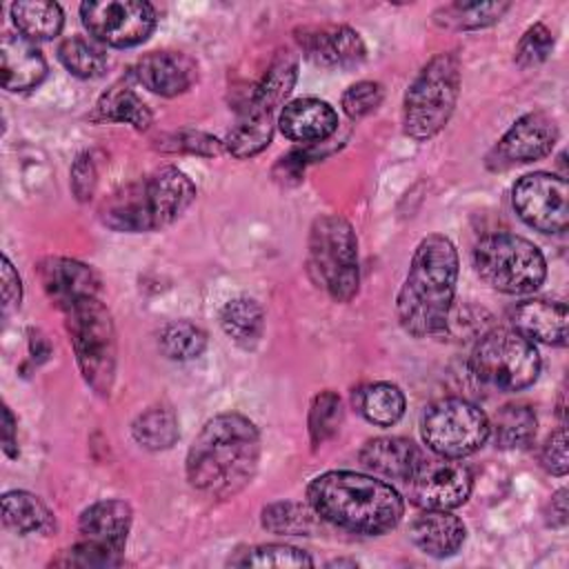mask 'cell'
Returning a JSON list of instances; mask_svg holds the SVG:
<instances>
[{
	"mask_svg": "<svg viewBox=\"0 0 569 569\" xmlns=\"http://www.w3.org/2000/svg\"><path fill=\"white\" fill-rule=\"evenodd\" d=\"M11 16L18 27V31L38 42V40H51L60 33L64 16L58 2H42V0H29V2H13Z\"/></svg>",
	"mask_w": 569,
	"mask_h": 569,
	"instance_id": "cell-31",
	"label": "cell"
},
{
	"mask_svg": "<svg viewBox=\"0 0 569 569\" xmlns=\"http://www.w3.org/2000/svg\"><path fill=\"white\" fill-rule=\"evenodd\" d=\"M513 209L536 231L562 233L569 224V184L556 173H527L513 187Z\"/></svg>",
	"mask_w": 569,
	"mask_h": 569,
	"instance_id": "cell-13",
	"label": "cell"
},
{
	"mask_svg": "<svg viewBox=\"0 0 569 569\" xmlns=\"http://www.w3.org/2000/svg\"><path fill=\"white\" fill-rule=\"evenodd\" d=\"M229 562L236 567H311L313 558L298 547L269 542L238 551Z\"/></svg>",
	"mask_w": 569,
	"mask_h": 569,
	"instance_id": "cell-37",
	"label": "cell"
},
{
	"mask_svg": "<svg viewBox=\"0 0 569 569\" xmlns=\"http://www.w3.org/2000/svg\"><path fill=\"white\" fill-rule=\"evenodd\" d=\"M536 413L527 405H505L493 425L489 422V436L493 433V442L498 449H520L527 447L536 438Z\"/></svg>",
	"mask_w": 569,
	"mask_h": 569,
	"instance_id": "cell-32",
	"label": "cell"
},
{
	"mask_svg": "<svg viewBox=\"0 0 569 569\" xmlns=\"http://www.w3.org/2000/svg\"><path fill=\"white\" fill-rule=\"evenodd\" d=\"M136 442L149 451H164L180 438L178 416L171 407L156 405L144 409L131 425Z\"/></svg>",
	"mask_w": 569,
	"mask_h": 569,
	"instance_id": "cell-30",
	"label": "cell"
},
{
	"mask_svg": "<svg viewBox=\"0 0 569 569\" xmlns=\"http://www.w3.org/2000/svg\"><path fill=\"white\" fill-rule=\"evenodd\" d=\"M38 278L47 298L60 311L82 298L100 296V276L89 264L73 258H42L38 262Z\"/></svg>",
	"mask_w": 569,
	"mask_h": 569,
	"instance_id": "cell-15",
	"label": "cell"
},
{
	"mask_svg": "<svg viewBox=\"0 0 569 569\" xmlns=\"http://www.w3.org/2000/svg\"><path fill=\"white\" fill-rule=\"evenodd\" d=\"M551 51H553V33L547 29V24L536 22L518 40L513 60L520 69H529L545 62Z\"/></svg>",
	"mask_w": 569,
	"mask_h": 569,
	"instance_id": "cell-39",
	"label": "cell"
},
{
	"mask_svg": "<svg viewBox=\"0 0 569 569\" xmlns=\"http://www.w3.org/2000/svg\"><path fill=\"white\" fill-rule=\"evenodd\" d=\"M345 409L342 400L333 391H320L309 407V438L313 447L325 445L333 438L342 425Z\"/></svg>",
	"mask_w": 569,
	"mask_h": 569,
	"instance_id": "cell-38",
	"label": "cell"
},
{
	"mask_svg": "<svg viewBox=\"0 0 569 569\" xmlns=\"http://www.w3.org/2000/svg\"><path fill=\"white\" fill-rule=\"evenodd\" d=\"M558 142V124L545 111H531L518 118L500 138L496 153L505 162H531L551 153Z\"/></svg>",
	"mask_w": 569,
	"mask_h": 569,
	"instance_id": "cell-16",
	"label": "cell"
},
{
	"mask_svg": "<svg viewBox=\"0 0 569 569\" xmlns=\"http://www.w3.org/2000/svg\"><path fill=\"white\" fill-rule=\"evenodd\" d=\"M16 418L11 413L9 407L2 409V445H4V453L9 458H16L18 456V449H16Z\"/></svg>",
	"mask_w": 569,
	"mask_h": 569,
	"instance_id": "cell-47",
	"label": "cell"
},
{
	"mask_svg": "<svg viewBox=\"0 0 569 569\" xmlns=\"http://www.w3.org/2000/svg\"><path fill=\"white\" fill-rule=\"evenodd\" d=\"M98 173L89 153H80L71 167V191L78 200H89L96 191Z\"/></svg>",
	"mask_w": 569,
	"mask_h": 569,
	"instance_id": "cell-44",
	"label": "cell"
},
{
	"mask_svg": "<svg viewBox=\"0 0 569 569\" xmlns=\"http://www.w3.org/2000/svg\"><path fill=\"white\" fill-rule=\"evenodd\" d=\"M162 149L169 151H187V153H198V156H220L224 151V144L216 140L213 136L204 131H180L167 138V144H160Z\"/></svg>",
	"mask_w": 569,
	"mask_h": 569,
	"instance_id": "cell-42",
	"label": "cell"
},
{
	"mask_svg": "<svg viewBox=\"0 0 569 569\" xmlns=\"http://www.w3.org/2000/svg\"><path fill=\"white\" fill-rule=\"evenodd\" d=\"M196 198V184L176 167H162L109 193L98 213L122 233L158 231L171 224Z\"/></svg>",
	"mask_w": 569,
	"mask_h": 569,
	"instance_id": "cell-4",
	"label": "cell"
},
{
	"mask_svg": "<svg viewBox=\"0 0 569 569\" xmlns=\"http://www.w3.org/2000/svg\"><path fill=\"white\" fill-rule=\"evenodd\" d=\"M302 53L322 67H356L365 60L360 33L347 24H311L296 29Z\"/></svg>",
	"mask_w": 569,
	"mask_h": 569,
	"instance_id": "cell-14",
	"label": "cell"
},
{
	"mask_svg": "<svg viewBox=\"0 0 569 569\" xmlns=\"http://www.w3.org/2000/svg\"><path fill=\"white\" fill-rule=\"evenodd\" d=\"M356 409L378 427H391L405 416V396L391 382H369L353 393Z\"/></svg>",
	"mask_w": 569,
	"mask_h": 569,
	"instance_id": "cell-28",
	"label": "cell"
},
{
	"mask_svg": "<svg viewBox=\"0 0 569 569\" xmlns=\"http://www.w3.org/2000/svg\"><path fill=\"white\" fill-rule=\"evenodd\" d=\"M469 365L485 387L520 391L536 382L540 353L536 345L516 329H491L476 342Z\"/></svg>",
	"mask_w": 569,
	"mask_h": 569,
	"instance_id": "cell-9",
	"label": "cell"
},
{
	"mask_svg": "<svg viewBox=\"0 0 569 569\" xmlns=\"http://www.w3.org/2000/svg\"><path fill=\"white\" fill-rule=\"evenodd\" d=\"M460 60L453 51L436 53L413 78L402 102V129L413 140H429L449 122L460 96Z\"/></svg>",
	"mask_w": 569,
	"mask_h": 569,
	"instance_id": "cell-6",
	"label": "cell"
},
{
	"mask_svg": "<svg viewBox=\"0 0 569 569\" xmlns=\"http://www.w3.org/2000/svg\"><path fill=\"white\" fill-rule=\"evenodd\" d=\"M47 76V60L38 44L22 33H4L0 42V80L7 91L36 89Z\"/></svg>",
	"mask_w": 569,
	"mask_h": 569,
	"instance_id": "cell-18",
	"label": "cell"
},
{
	"mask_svg": "<svg viewBox=\"0 0 569 569\" xmlns=\"http://www.w3.org/2000/svg\"><path fill=\"white\" fill-rule=\"evenodd\" d=\"M260 462L258 427L242 413L224 411L209 418L187 451V480L193 489L231 498L256 476Z\"/></svg>",
	"mask_w": 569,
	"mask_h": 569,
	"instance_id": "cell-1",
	"label": "cell"
},
{
	"mask_svg": "<svg viewBox=\"0 0 569 569\" xmlns=\"http://www.w3.org/2000/svg\"><path fill=\"white\" fill-rule=\"evenodd\" d=\"M420 431L433 453L465 458L487 442L489 418L465 398H442L425 409Z\"/></svg>",
	"mask_w": 569,
	"mask_h": 569,
	"instance_id": "cell-10",
	"label": "cell"
},
{
	"mask_svg": "<svg viewBox=\"0 0 569 569\" xmlns=\"http://www.w3.org/2000/svg\"><path fill=\"white\" fill-rule=\"evenodd\" d=\"M405 485L407 496L416 507L449 511L467 502L473 478L469 467L462 465L458 458L422 453Z\"/></svg>",
	"mask_w": 569,
	"mask_h": 569,
	"instance_id": "cell-11",
	"label": "cell"
},
{
	"mask_svg": "<svg viewBox=\"0 0 569 569\" xmlns=\"http://www.w3.org/2000/svg\"><path fill=\"white\" fill-rule=\"evenodd\" d=\"M540 462L542 467L553 473V476H565L569 469V456H567V431L565 427H560L558 431H553L540 453Z\"/></svg>",
	"mask_w": 569,
	"mask_h": 569,
	"instance_id": "cell-43",
	"label": "cell"
},
{
	"mask_svg": "<svg viewBox=\"0 0 569 569\" xmlns=\"http://www.w3.org/2000/svg\"><path fill=\"white\" fill-rule=\"evenodd\" d=\"M473 267L485 284L502 293H531L547 276L540 249L513 233H491L476 242Z\"/></svg>",
	"mask_w": 569,
	"mask_h": 569,
	"instance_id": "cell-8",
	"label": "cell"
},
{
	"mask_svg": "<svg viewBox=\"0 0 569 569\" xmlns=\"http://www.w3.org/2000/svg\"><path fill=\"white\" fill-rule=\"evenodd\" d=\"M0 282H2V316L7 318L16 309H20L22 300V282L18 271L13 269L11 260L2 256V267H0Z\"/></svg>",
	"mask_w": 569,
	"mask_h": 569,
	"instance_id": "cell-45",
	"label": "cell"
},
{
	"mask_svg": "<svg viewBox=\"0 0 569 569\" xmlns=\"http://www.w3.org/2000/svg\"><path fill=\"white\" fill-rule=\"evenodd\" d=\"M545 520L549 527H565L567 525V489H558L549 505H547V511H545Z\"/></svg>",
	"mask_w": 569,
	"mask_h": 569,
	"instance_id": "cell-46",
	"label": "cell"
},
{
	"mask_svg": "<svg viewBox=\"0 0 569 569\" xmlns=\"http://www.w3.org/2000/svg\"><path fill=\"white\" fill-rule=\"evenodd\" d=\"M422 451L409 440L400 436H382L367 440L360 449V462L376 476L389 480H407L416 469Z\"/></svg>",
	"mask_w": 569,
	"mask_h": 569,
	"instance_id": "cell-23",
	"label": "cell"
},
{
	"mask_svg": "<svg viewBox=\"0 0 569 569\" xmlns=\"http://www.w3.org/2000/svg\"><path fill=\"white\" fill-rule=\"evenodd\" d=\"M340 565H349V567H353L356 562H353V560H333V562H329V567H340Z\"/></svg>",
	"mask_w": 569,
	"mask_h": 569,
	"instance_id": "cell-48",
	"label": "cell"
},
{
	"mask_svg": "<svg viewBox=\"0 0 569 569\" xmlns=\"http://www.w3.org/2000/svg\"><path fill=\"white\" fill-rule=\"evenodd\" d=\"M309 273L336 302H349L358 293V238L349 220L338 213L318 216L309 231Z\"/></svg>",
	"mask_w": 569,
	"mask_h": 569,
	"instance_id": "cell-7",
	"label": "cell"
},
{
	"mask_svg": "<svg viewBox=\"0 0 569 569\" xmlns=\"http://www.w3.org/2000/svg\"><path fill=\"white\" fill-rule=\"evenodd\" d=\"M96 111L102 120L124 122V124H131L140 131H144L153 120L149 107L138 98V93L124 80L111 84L100 96V100L96 104Z\"/></svg>",
	"mask_w": 569,
	"mask_h": 569,
	"instance_id": "cell-29",
	"label": "cell"
},
{
	"mask_svg": "<svg viewBox=\"0 0 569 569\" xmlns=\"http://www.w3.org/2000/svg\"><path fill=\"white\" fill-rule=\"evenodd\" d=\"M131 73L144 89L164 98L189 91L198 80L196 62L180 51H151L133 64Z\"/></svg>",
	"mask_w": 569,
	"mask_h": 569,
	"instance_id": "cell-17",
	"label": "cell"
},
{
	"mask_svg": "<svg viewBox=\"0 0 569 569\" xmlns=\"http://www.w3.org/2000/svg\"><path fill=\"white\" fill-rule=\"evenodd\" d=\"M158 347L169 360L187 362L207 349V333L187 320H173L167 322L158 333Z\"/></svg>",
	"mask_w": 569,
	"mask_h": 569,
	"instance_id": "cell-36",
	"label": "cell"
},
{
	"mask_svg": "<svg viewBox=\"0 0 569 569\" xmlns=\"http://www.w3.org/2000/svg\"><path fill=\"white\" fill-rule=\"evenodd\" d=\"M120 562H122V553L109 551L89 540H80L78 545L64 549L53 560V565H62V567H113Z\"/></svg>",
	"mask_w": 569,
	"mask_h": 569,
	"instance_id": "cell-40",
	"label": "cell"
},
{
	"mask_svg": "<svg viewBox=\"0 0 569 569\" xmlns=\"http://www.w3.org/2000/svg\"><path fill=\"white\" fill-rule=\"evenodd\" d=\"M509 2H451L436 11L433 20L447 29H482L498 22L507 11Z\"/></svg>",
	"mask_w": 569,
	"mask_h": 569,
	"instance_id": "cell-34",
	"label": "cell"
},
{
	"mask_svg": "<svg viewBox=\"0 0 569 569\" xmlns=\"http://www.w3.org/2000/svg\"><path fill=\"white\" fill-rule=\"evenodd\" d=\"M462 520L445 509H425L409 525L411 542L431 558H449L465 542Z\"/></svg>",
	"mask_w": 569,
	"mask_h": 569,
	"instance_id": "cell-21",
	"label": "cell"
},
{
	"mask_svg": "<svg viewBox=\"0 0 569 569\" xmlns=\"http://www.w3.org/2000/svg\"><path fill=\"white\" fill-rule=\"evenodd\" d=\"M220 327L242 349H253L264 331V311L253 298H233L220 309Z\"/></svg>",
	"mask_w": 569,
	"mask_h": 569,
	"instance_id": "cell-27",
	"label": "cell"
},
{
	"mask_svg": "<svg viewBox=\"0 0 569 569\" xmlns=\"http://www.w3.org/2000/svg\"><path fill=\"white\" fill-rule=\"evenodd\" d=\"M458 280V251L447 236L422 238L411 256L407 278L396 296L400 327L413 338L449 333Z\"/></svg>",
	"mask_w": 569,
	"mask_h": 569,
	"instance_id": "cell-2",
	"label": "cell"
},
{
	"mask_svg": "<svg viewBox=\"0 0 569 569\" xmlns=\"http://www.w3.org/2000/svg\"><path fill=\"white\" fill-rule=\"evenodd\" d=\"M271 138H273V116L244 104L236 122L227 131V138L222 144L233 158L242 160L260 153L271 142Z\"/></svg>",
	"mask_w": 569,
	"mask_h": 569,
	"instance_id": "cell-25",
	"label": "cell"
},
{
	"mask_svg": "<svg viewBox=\"0 0 569 569\" xmlns=\"http://www.w3.org/2000/svg\"><path fill=\"white\" fill-rule=\"evenodd\" d=\"M513 327L531 342L567 345V305L558 300H525L513 313Z\"/></svg>",
	"mask_w": 569,
	"mask_h": 569,
	"instance_id": "cell-22",
	"label": "cell"
},
{
	"mask_svg": "<svg viewBox=\"0 0 569 569\" xmlns=\"http://www.w3.org/2000/svg\"><path fill=\"white\" fill-rule=\"evenodd\" d=\"M58 58L69 73L84 78V80L100 78L109 62L104 49L82 36H71V38L62 40L58 47Z\"/></svg>",
	"mask_w": 569,
	"mask_h": 569,
	"instance_id": "cell-35",
	"label": "cell"
},
{
	"mask_svg": "<svg viewBox=\"0 0 569 569\" xmlns=\"http://www.w3.org/2000/svg\"><path fill=\"white\" fill-rule=\"evenodd\" d=\"M307 502L320 520L365 536L391 531L405 513V500L391 485L356 471L316 476L307 487Z\"/></svg>",
	"mask_w": 569,
	"mask_h": 569,
	"instance_id": "cell-3",
	"label": "cell"
},
{
	"mask_svg": "<svg viewBox=\"0 0 569 569\" xmlns=\"http://www.w3.org/2000/svg\"><path fill=\"white\" fill-rule=\"evenodd\" d=\"M131 520H133V511L129 502L116 500V498L98 500L80 513L78 529L82 533V540H89L109 551L122 553L129 529H131Z\"/></svg>",
	"mask_w": 569,
	"mask_h": 569,
	"instance_id": "cell-20",
	"label": "cell"
},
{
	"mask_svg": "<svg viewBox=\"0 0 569 569\" xmlns=\"http://www.w3.org/2000/svg\"><path fill=\"white\" fill-rule=\"evenodd\" d=\"M84 29L109 47H133L144 42L156 29V9L142 0L82 2Z\"/></svg>",
	"mask_w": 569,
	"mask_h": 569,
	"instance_id": "cell-12",
	"label": "cell"
},
{
	"mask_svg": "<svg viewBox=\"0 0 569 569\" xmlns=\"http://www.w3.org/2000/svg\"><path fill=\"white\" fill-rule=\"evenodd\" d=\"M296 80H298V58L289 51H282L267 67V71L262 73V78L258 80V84L253 87L244 104L251 109L264 111L269 116H276V111L284 107V100L289 98Z\"/></svg>",
	"mask_w": 569,
	"mask_h": 569,
	"instance_id": "cell-24",
	"label": "cell"
},
{
	"mask_svg": "<svg viewBox=\"0 0 569 569\" xmlns=\"http://www.w3.org/2000/svg\"><path fill=\"white\" fill-rule=\"evenodd\" d=\"M2 522L16 533H49L56 529L53 513L33 493L13 489L2 496Z\"/></svg>",
	"mask_w": 569,
	"mask_h": 569,
	"instance_id": "cell-26",
	"label": "cell"
},
{
	"mask_svg": "<svg viewBox=\"0 0 569 569\" xmlns=\"http://www.w3.org/2000/svg\"><path fill=\"white\" fill-rule=\"evenodd\" d=\"M262 527L278 536H311L318 527V513L307 505L282 500L262 509Z\"/></svg>",
	"mask_w": 569,
	"mask_h": 569,
	"instance_id": "cell-33",
	"label": "cell"
},
{
	"mask_svg": "<svg viewBox=\"0 0 569 569\" xmlns=\"http://www.w3.org/2000/svg\"><path fill=\"white\" fill-rule=\"evenodd\" d=\"M385 98L382 84L373 82V80H360L356 84H351L345 93H342V109L349 118L360 120L369 113H373L380 102Z\"/></svg>",
	"mask_w": 569,
	"mask_h": 569,
	"instance_id": "cell-41",
	"label": "cell"
},
{
	"mask_svg": "<svg viewBox=\"0 0 569 569\" xmlns=\"http://www.w3.org/2000/svg\"><path fill=\"white\" fill-rule=\"evenodd\" d=\"M278 127L284 138L302 144L327 140L338 129L333 107L318 98H296L280 109Z\"/></svg>",
	"mask_w": 569,
	"mask_h": 569,
	"instance_id": "cell-19",
	"label": "cell"
},
{
	"mask_svg": "<svg viewBox=\"0 0 569 569\" xmlns=\"http://www.w3.org/2000/svg\"><path fill=\"white\" fill-rule=\"evenodd\" d=\"M62 316L84 382L96 393L109 396L118 362V340L111 311L100 296H89L64 307Z\"/></svg>",
	"mask_w": 569,
	"mask_h": 569,
	"instance_id": "cell-5",
	"label": "cell"
}]
</instances>
